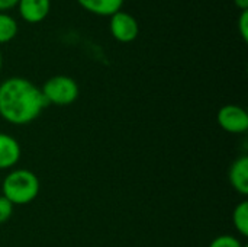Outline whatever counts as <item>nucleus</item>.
I'll list each match as a JSON object with an SVG mask.
<instances>
[{"mask_svg":"<svg viewBox=\"0 0 248 247\" xmlns=\"http://www.w3.org/2000/svg\"><path fill=\"white\" fill-rule=\"evenodd\" d=\"M124 1L125 0H77L80 7H83L86 12L108 17L122 10Z\"/></svg>","mask_w":248,"mask_h":247,"instance_id":"obj_9","label":"nucleus"},{"mask_svg":"<svg viewBox=\"0 0 248 247\" xmlns=\"http://www.w3.org/2000/svg\"><path fill=\"white\" fill-rule=\"evenodd\" d=\"M232 224L235 230L243 236H248V202L244 199L240 204L235 205L232 211Z\"/></svg>","mask_w":248,"mask_h":247,"instance_id":"obj_11","label":"nucleus"},{"mask_svg":"<svg viewBox=\"0 0 248 247\" xmlns=\"http://www.w3.org/2000/svg\"><path fill=\"white\" fill-rule=\"evenodd\" d=\"M45 106L41 89L25 77H9L0 84V116L9 124L26 125Z\"/></svg>","mask_w":248,"mask_h":247,"instance_id":"obj_1","label":"nucleus"},{"mask_svg":"<svg viewBox=\"0 0 248 247\" xmlns=\"http://www.w3.org/2000/svg\"><path fill=\"white\" fill-rule=\"evenodd\" d=\"M219 127L230 134H244L248 130V114L243 106L230 103L222 106L217 115Z\"/></svg>","mask_w":248,"mask_h":247,"instance_id":"obj_5","label":"nucleus"},{"mask_svg":"<svg viewBox=\"0 0 248 247\" xmlns=\"http://www.w3.org/2000/svg\"><path fill=\"white\" fill-rule=\"evenodd\" d=\"M3 197L13 205L31 204L39 194L41 183L38 176L28 169H16L1 181Z\"/></svg>","mask_w":248,"mask_h":247,"instance_id":"obj_2","label":"nucleus"},{"mask_svg":"<svg viewBox=\"0 0 248 247\" xmlns=\"http://www.w3.org/2000/svg\"><path fill=\"white\" fill-rule=\"evenodd\" d=\"M234 4L237 9H240L241 12L248 10V0H234Z\"/></svg>","mask_w":248,"mask_h":247,"instance_id":"obj_16","label":"nucleus"},{"mask_svg":"<svg viewBox=\"0 0 248 247\" xmlns=\"http://www.w3.org/2000/svg\"><path fill=\"white\" fill-rule=\"evenodd\" d=\"M109 31L118 42L129 44L137 39L140 33V25L135 16L128 12L119 10L109 16Z\"/></svg>","mask_w":248,"mask_h":247,"instance_id":"obj_4","label":"nucleus"},{"mask_svg":"<svg viewBox=\"0 0 248 247\" xmlns=\"http://www.w3.org/2000/svg\"><path fill=\"white\" fill-rule=\"evenodd\" d=\"M208 247H247V245L241 243L240 239L231 234H221L215 237Z\"/></svg>","mask_w":248,"mask_h":247,"instance_id":"obj_12","label":"nucleus"},{"mask_svg":"<svg viewBox=\"0 0 248 247\" xmlns=\"http://www.w3.org/2000/svg\"><path fill=\"white\" fill-rule=\"evenodd\" d=\"M22 156V148L17 140L9 134L0 132V170L12 169L17 165Z\"/></svg>","mask_w":248,"mask_h":247,"instance_id":"obj_7","label":"nucleus"},{"mask_svg":"<svg viewBox=\"0 0 248 247\" xmlns=\"http://www.w3.org/2000/svg\"><path fill=\"white\" fill-rule=\"evenodd\" d=\"M17 22L7 12H0V45L10 42L17 35Z\"/></svg>","mask_w":248,"mask_h":247,"instance_id":"obj_10","label":"nucleus"},{"mask_svg":"<svg viewBox=\"0 0 248 247\" xmlns=\"http://www.w3.org/2000/svg\"><path fill=\"white\" fill-rule=\"evenodd\" d=\"M1 66H3V55H1V51H0V70H1Z\"/></svg>","mask_w":248,"mask_h":247,"instance_id":"obj_17","label":"nucleus"},{"mask_svg":"<svg viewBox=\"0 0 248 247\" xmlns=\"http://www.w3.org/2000/svg\"><path fill=\"white\" fill-rule=\"evenodd\" d=\"M230 183L243 197L248 195V157L235 159L230 167Z\"/></svg>","mask_w":248,"mask_h":247,"instance_id":"obj_8","label":"nucleus"},{"mask_svg":"<svg viewBox=\"0 0 248 247\" xmlns=\"http://www.w3.org/2000/svg\"><path fill=\"white\" fill-rule=\"evenodd\" d=\"M0 185H1V179H0Z\"/></svg>","mask_w":248,"mask_h":247,"instance_id":"obj_18","label":"nucleus"},{"mask_svg":"<svg viewBox=\"0 0 248 247\" xmlns=\"http://www.w3.org/2000/svg\"><path fill=\"white\" fill-rule=\"evenodd\" d=\"M41 92L46 105L51 103L55 106H68L77 100L80 95V87L73 77L58 74L49 77L44 83Z\"/></svg>","mask_w":248,"mask_h":247,"instance_id":"obj_3","label":"nucleus"},{"mask_svg":"<svg viewBox=\"0 0 248 247\" xmlns=\"http://www.w3.org/2000/svg\"><path fill=\"white\" fill-rule=\"evenodd\" d=\"M238 31L244 42L248 41V10H244L238 16Z\"/></svg>","mask_w":248,"mask_h":247,"instance_id":"obj_14","label":"nucleus"},{"mask_svg":"<svg viewBox=\"0 0 248 247\" xmlns=\"http://www.w3.org/2000/svg\"><path fill=\"white\" fill-rule=\"evenodd\" d=\"M17 12L26 23H41L51 12V0H17Z\"/></svg>","mask_w":248,"mask_h":247,"instance_id":"obj_6","label":"nucleus"},{"mask_svg":"<svg viewBox=\"0 0 248 247\" xmlns=\"http://www.w3.org/2000/svg\"><path fill=\"white\" fill-rule=\"evenodd\" d=\"M17 0H0V12H9L16 7Z\"/></svg>","mask_w":248,"mask_h":247,"instance_id":"obj_15","label":"nucleus"},{"mask_svg":"<svg viewBox=\"0 0 248 247\" xmlns=\"http://www.w3.org/2000/svg\"><path fill=\"white\" fill-rule=\"evenodd\" d=\"M13 204L6 199L3 195L0 197V224H4L10 220L12 214H13Z\"/></svg>","mask_w":248,"mask_h":247,"instance_id":"obj_13","label":"nucleus"}]
</instances>
